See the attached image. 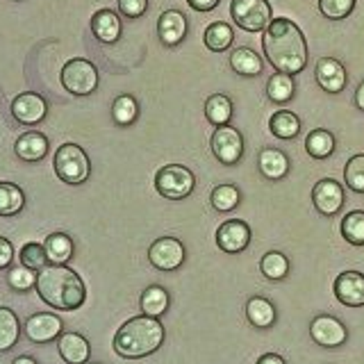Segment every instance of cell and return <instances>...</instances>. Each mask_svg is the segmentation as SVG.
<instances>
[{"instance_id":"obj_6","label":"cell","mask_w":364,"mask_h":364,"mask_svg":"<svg viewBox=\"0 0 364 364\" xmlns=\"http://www.w3.org/2000/svg\"><path fill=\"white\" fill-rule=\"evenodd\" d=\"M196 187V178L182 164H166L155 173V189L166 200H182Z\"/></svg>"},{"instance_id":"obj_44","label":"cell","mask_w":364,"mask_h":364,"mask_svg":"<svg viewBox=\"0 0 364 364\" xmlns=\"http://www.w3.org/2000/svg\"><path fill=\"white\" fill-rule=\"evenodd\" d=\"M257 364H287V362H284V358H280L278 353H264V355L257 360Z\"/></svg>"},{"instance_id":"obj_17","label":"cell","mask_w":364,"mask_h":364,"mask_svg":"<svg viewBox=\"0 0 364 364\" xmlns=\"http://www.w3.org/2000/svg\"><path fill=\"white\" fill-rule=\"evenodd\" d=\"M187 30H189L187 16L178 9L162 11V16H159V21H157V37L164 46H168V48H173V46L185 41Z\"/></svg>"},{"instance_id":"obj_38","label":"cell","mask_w":364,"mask_h":364,"mask_svg":"<svg viewBox=\"0 0 364 364\" xmlns=\"http://www.w3.org/2000/svg\"><path fill=\"white\" fill-rule=\"evenodd\" d=\"M18 259L23 267H28L32 271H41L48 267V253H46V246L43 244H37V242H30L21 248L18 253Z\"/></svg>"},{"instance_id":"obj_4","label":"cell","mask_w":364,"mask_h":364,"mask_svg":"<svg viewBox=\"0 0 364 364\" xmlns=\"http://www.w3.org/2000/svg\"><path fill=\"white\" fill-rule=\"evenodd\" d=\"M53 168L55 176L66 185H82V182L89 180L91 162L85 148H80L77 144H62L55 151Z\"/></svg>"},{"instance_id":"obj_39","label":"cell","mask_w":364,"mask_h":364,"mask_svg":"<svg viewBox=\"0 0 364 364\" xmlns=\"http://www.w3.org/2000/svg\"><path fill=\"white\" fill-rule=\"evenodd\" d=\"M344 182L350 191L364 193V155H353L344 166Z\"/></svg>"},{"instance_id":"obj_9","label":"cell","mask_w":364,"mask_h":364,"mask_svg":"<svg viewBox=\"0 0 364 364\" xmlns=\"http://www.w3.org/2000/svg\"><path fill=\"white\" fill-rule=\"evenodd\" d=\"M185 246L176 237H159L148 248V262L157 271H176L185 262Z\"/></svg>"},{"instance_id":"obj_11","label":"cell","mask_w":364,"mask_h":364,"mask_svg":"<svg viewBox=\"0 0 364 364\" xmlns=\"http://www.w3.org/2000/svg\"><path fill=\"white\" fill-rule=\"evenodd\" d=\"M310 337L323 348H337L348 339V330L339 318L330 314H321L310 323Z\"/></svg>"},{"instance_id":"obj_36","label":"cell","mask_w":364,"mask_h":364,"mask_svg":"<svg viewBox=\"0 0 364 364\" xmlns=\"http://www.w3.org/2000/svg\"><path fill=\"white\" fill-rule=\"evenodd\" d=\"M210 200L216 212H232L242 200V193L235 185H216L210 193Z\"/></svg>"},{"instance_id":"obj_42","label":"cell","mask_w":364,"mask_h":364,"mask_svg":"<svg viewBox=\"0 0 364 364\" xmlns=\"http://www.w3.org/2000/svg\"><path fill=\"white\" fill-rule=\"evenodd\" d=\"M11 262H14V246H11L9 239L0 237V271L9 269Z\"/></svg>"},{"instance_id":"obj_14","label":"cell","mask_w":364,"mask_h":364,"mask_svg":"<svg viewBox=\"0 0 364 364\" xmlns=\"http://www.w3.org/2000/svg\"><path fill=\"white\" fill-rule=\"evenodd\" d=\"M62 318L53 312H37L26 321V337L32 344H48V341L60 339L62 335Z\"/></svg>"},{"instance_id":"obj_1","label":"cell","mask_w":364,"mask_h":364,"mask_svg":"<svg viewBox=\"0 0 364 364\" xmlns=\"http://www.w3.org/2000/svg\"><path fill=\"white\" fill-rule=\"evenodd\" d=\"M262 48L278 73L296 75L307 66V43L291 18H273L262 37Z\"/></svg>"},{"instance_id":"obj_16","label":"cell","mask_w":364,"mask_h":364,"mask_svg":"<svg viewBox=\"0 0 364 364\" xmlns=\"http://www.w3.org/2000/svg\"><path fill=\"white\" fill-rule=\"evenodd\" d=\"M333 289H335V296L341 305L362 307L364 305V273H360V271L339 273Z\"/></svg>"},{"instance_id":"obj_18","label":"cell","mask_w":364,"mask_h":364,"mask_svg":"<svg viewBox=\"0 0 364 364\" xmlns=\"http://www.w3.org/2000/svg\"><path fill=\"white\" fill-rule=\"evenodd\" d=\"M48 136L39 130H28L23 132L16 144H14V153L23 162H41V159L48 155Z\"/></svg>"},{"instance_id":"obj_7","label":"cell","mask_w":364,"mask_h":364,"mask_svg":"<svg viewBox=\"0 0 364 364\" xmlns=\"http://www.w3.org/2000/svg\"><path fill=\"white\" fill-rule=\"evenodd\" d=\"M269 0H232L230 16L244 32H264L273 21Z\"/></svg>"},{"instance_id":"obj_12","label":"cell","mask_w":364,"mask_h":364,"mask_svg":"<svg viewBox=\"0 0 364 364\" xmlns=\"http://www.w3.org/2000/svg\"><path fill=\"white\" fill-rule=\"evenodd\" d=\"M312 203L318 214L335 216V214H339L341 208H344V189H341L337 180L323 178V180H318L312 189Z\"/></svg>"},{"instance_id":"obj_27","label":"cell","mask_w":364,"mask_h":364,"mask_svg":"<svg viewBox=\"0 0 364 364\" xmlns=\"http://www.w3.org/2000/svg\"><path fill=\"white\" fill-rule=\"evenodd\" d=\"M269 130L278 139H294L301 132V119L289 109H278L269 119Z\"/></svg>"},{"instance_id":"obj_43","label":"cell","mask_w":364,"mask_h":364,"mask_svg":"<svg viewBox=\"0 0 364 364\" xmlns=\"http://www.w3.org/2000/svg\"><path fill=\"white\" fill-rule=\"evenodd\" d=\"M187 5L196 11H212L216 5H219V0H187Z\"/></svg>"},{"instance_id":"obj_24","label":"cell","mask_w":364,"mask_h":364,"mask_svg":"<svg viewBox=\"0 0 364 364\" xmlns=\"http://www.w3.org/2000/svg\"><path fill=\"white\" fill-rule=\"evenodd\" d=\"M21 337V321L11 307L0 305V353H7L16 346Z\"/></svg>"},{"instance_id":"obj_3","label":"cell","mask_w":364,"mask_h":364,"mask_svg":"<svg viewBox=\"0 0 364 364\" xmlns=\"http://www.w3.org/2000/svg\"><path fill=\"white\" fill-rule=\"evenodd\" d=\"M164 326L159 318L148 316V314H139L128 318L114 335V353L119 358L125 360H139V358H148L153 355L155 350H159V346L164 344Z\"/></svg>"},{"instance_id":"obj_26","label":"cell","mask_w":364,"mask_h":364,"mask_svg":"<svg viewBox=\"0 0 364 364\" xmlns=\"http://www.w3.org/2000/svg\"><path fill=\"white\" fill-rule=\"evenodd\" d=\"M139 305H141V312L148 314V316H155L159 318L171 305V296L164 287H159V284H151V287H146L141 299H139Z\"/></svg>"},{"instance_id":"obj_25","label":"cell","mask_w":364,"mask_h":364,"mask_svg":"<svg viewBox=\"0 0 364 364\" xmlns=\"http://www.w3.org/2000/svg\"><path fill=\"white\" fill-rule=\"evenodd\" d=\"M46 253H48V262L50 264H66L68 259L73 257V239L68 237L66 232H53L46 237Z\"/></svg>"},{"instance_id":"obj_31","label":"cell","mask_w":364,"mask_h":364,"mask_svg":"<svg viewBox=\"0 0 364 364\" xmlns=\"http://www.w3.org/2000/svg\"><path fill=\"white\" fill-rule=\"evenodd\" d=\"M26 208V193L14 182H0V216H16Z\"/></svg>"},{"instance_id":"obj_47","label":"cell","mask_w":364,"mask_h":364,"mask_svg":"<svg viewBox=\"0 0 364 364\" xmlns=\"http://www.w3.org/2000/svg\"><path fill=\"white\" fill-rule=\"evenodd\" d=\"M94 364H98V362H94Z\"/></svg>"},{"instance_id":"obj_34","label":"cell","mask_w":364,"mask_h":364,"mask_svg":"<svg viewBox=\"0 0 364 364\" xmlns=\"http://www.w3.org/2000/svg\"><path fill=\"white\" fill-rule=\"evenodd\" d=\"M267 96L271 102L284 105L294 98V77L287 73H273L267 82Z\"/></svg>"},{"instance_id":"obj_10","label":"cell","mask_w":364,"mask_h":364,"mask_svg":"<svg viewBox=\"0 0 364 364\" xmlns=\"http://www.w3.org/2000/svg\"><path fill=\"white\" fill-rule=\"evenodd\" d=\"M46 114H48V102L43 96L34 94V91H26L18 94L11 100V117H14L21 125H39Z\"/></svg>"},{"instance_id":"obj_33","label":"cell","mask_w":364,"mask_h":364,"mask_svg":"<svg viewBox=\"0 0 364 364\" xmlns=\"http://www.w3.org/2000/svg\"><path fill=\"white\" fill-rule=\"evenodd\" d=\"M259 271L267 280H284L289 273V259L280 250H269L259 259Z\"/></svg>"},{"instance_id":"obj_45","label":"cell","mask_w":364,"mask_h":364,"mask_svg":"<svg viewBox=\"0 0 364 364\" xmlns=\"http://www.w3.org/2000/svg\"><path fill=\"white\" fill-rule=\"evenodd\" d=\"M355 105H358V109L364 112V80H362L360 87H358V91H355Z\"/></svg>"},{"instance_id":"obj_41","label":"cell","mask_w":364,"mask_h":364,"mask_svg":"<svg viewBox=\"0 0 364 364\" xmlns=\"http://www.w3.org/2000/svg\"><path fill=\"white\" fill-rule=\"evenodd\" d=\"M117 3H119V11L125 18H139L148 9V0H117Z\"/></svg>"},{"instance_id":"obj_15","label":"cell","mask_w":364,"mask_h":364,"mask_svg":"<svg viewBox=\"0 0 364 364\" xmlns=\"http://www.w3.org/2000/svg\"><path fill=\"white\" fill-rule=\"evenodd\" d=\"M314 75H316V82L323 91L328 94H341L348 82V75H346V68L339 60L335 57H321V60L316 62V68H314Z\"/></svg>"},{"instance_id":"obj_19","label":"cell","mask_w":364,"mask_h":364,"mask_svg":"<svg viewBox=\"0 0 364 364\" xmlns=\"http://www.w3.org/2000/svg\"><path fill=\"white\" fill-rule=\"evenodd\" d=\"M57 350L66 364H89L91 358L89 341L80 333H62L57 339Z\"/></svg>"},{"instance_id":"obj_5","label":"cell","mask_w":364,"mask_h":364,"mask_svg":"<svg viewBox=\"0 0 364 364\" xmlns=\"http://www.w3.org/2000/svg\"><path fill=\"white\" fill-rule=\"evenodd\" d=\"M62 87L73 96H89L98 89V68L85 57H73L62 66Z\"/></svg>"},{"instance_id":"obj_29","label":"cell","mask_w":364,"mask_h":364,"mask_svg":"<svg viewBox=\"0 0 364 364\" xmlns=\"http://www.w3.org/2000/svg\"><path fill=\"white\" fill-rule=\"evenodd\" d=\"M203 41L212 53H223V50L230 48V43L235 41V32L225 21H216V23H212V26H208V30H205Z\"/></svg>"},{"instance_id":"obj_13","label":"cell","mask_w":364,"mask_h":364,"mask_svg":"<svg viewBox=\"0 0 364 364\" xmlns=\"http://www.w3.org/2000/svg\"><path fill=\"white\" fill-rule=\"evenodd\" d=\"M250 228L246 221H239V219H230L219 225V230H216V246H219L223 253H242V250L248 248L250 244Z\"/></svg>"},{"instance_id":"obj_37","label":"cell","mask_w":364,"mask_h":364,"mask_svg":"<svg viewBox=\"0 0 364 364\" xmlns=\"http://www.w3.org/2000/svg\"><path fill=\"white\" fill-rule=\"evenodd\" d=\"M7 284L18 294H26L30 289L37 287V271H32L28 267H9L7 271Z\"/></svg>"},{"instance_id":"obj_21","label":"cell","mask_w":364,"mask_h":364,"mask_svg":"<svg viewBox=\"0 0 364 364\" xmlns=\"http://www.w3.org/2000/svg\"><path fill=\"white\" fill-rule=\"evenodd\" d=\"M257 168L267 180L278 182L289 173V157L278 148H262L257 157Z\"/></svg>"},{"instance_id":"obj_8","label":"cell","mask_w":364,"mask_h":364,"mask_svg":"<svg viewBox=\"0 0 364 364\" xmlns=\"http://www.w3.org/2000/svg\"><path fill=\"white\" fill-rule=\"evenodd\" d=\"M212 153L225 166H235L244 155V136L232 125H219L212 132Z\"/></svg>"},{"instance_id":"obj_2","label":"cell","mask_w":364,"mask_h":364,"mask_svg":"<svg viewBox=\"0 0 364 364\" xmlns=\"http://www.w3.org/2000/svg\"><path fill=\"white\" fill-rule=\"evenodd\" d=\"M37 294L53 310L73 312L87 301V287L80 273L66 264H48L37 273Z\"/></svg>"},{"instance_id":"obj_32","label":"cell","mask_w":364,"mask_h":364,"mask_svg":"<svg viewBox=\"0 0 364 364\" xmlns=\"http://www.w3.org/2000/svg\"><path fill=\"white\" fill-rule=\"evenodd\" d=\"M136 117H139V102H136L134 96L121 94V96L114 98V102H112L114 123L121 125V128H128V125H132L136 121Z\"/></svg>"},{"instance_id":"obj_28","label":"cell","mask_w":364,"mask_h":364,"mask_svg":"<svg viewBox=\"0 0 364 364\" xmlns=\"http://www.w3.org/2000/svg\"><path fill=\"white\" fill-rule=\"evenodd\" d=\"M232 100L228 98L225 94H212L208 100H205V117H208V121L212 125H228L232 119Z\"/></svg>"},{"instance_id":"obj_35","label":"cell","mask_w":364,"mask_h":364,"mask_svg":"<svg viewBox=\"0 0 364 364\" xmlns=\"http://www.w3.org/2000/svg\"><path fill=\"white\" fill-rule=\"evenodd\" d=\"M341 237L346 239L353 246H364V212L362 210H353L348 212L344 219H341Z\"/></svg>"},{"instance_id":"obj_20","label":"cell","mask_w":364,"mask_h":364,"mask_svg":"<svg viewBox=\"0 0 364 364\" xmlns=\"http://www.w3.org/2000/svg\"><path fill=\"white\" fill-rule=\"evenodd\" d=\"M121 18L117 11L112 9H98L94 16H91V32L100 43H117L121 37Z\"/></svg>"},{"instance_id":"obj_23","label":"cell","mask_w":364,"mask_h":364,"mask_svg":"<svg viewBox=\"0 0 364 364\" xmlns=\"http://www.w3.org/2000/svg\"><path fill=\"white\" fill-rule=\"evenodd\" d=\"M230 68L235 73L244 75V77H255L262 73V68H264V62H262V57L242 46V48H235L230 53Z\"/></svg>"},{"instance_id":"obj_22","label":"cell","mask_w":364,"mask_h":364,"mask_svg":"<svg viewBox=\"0 0 364 364\" xmlns=\"http://www.w3.org/2000/svg\"><path fill=\"white\" fill-rule=\"evenodd\" d=\"M276 307L271 301H267L264 296H250L246 303V318L250 326H255L259 330H267L276 323Z\"/></svg>"},{"instance_id":"obj_46","label":"cell","mask_w":364,"mask_h":364,"mask_svg":"<svg viewBox=\"0 0 364 364\" xmlns=\"http://www.w3.org/2000/svg\"><path fill=\"white\" fill-rule=\"evenodd\" d=\"M11 364H37V360H34V358H30V355H18L14 362H11Z\"/></svg>"},{"instance_id":"obj_40","label":"cell","mask_w":364,"mask_h":364,"mask_svg":"<svg viewBox=\"0 0 364 364\" xmlns=\"http://www.w3.org/2000/svg\"><path fill=\"white\" fill-rule=\"evenodd\" d=\"M355 9V0H318V11L330 21L346 18Z\"/></svg>"},{"instance_id":"obj_30","label":"cell","mask_w":364,"mask_h":364,"mask_svg":"<svg viewBox=\"0 0 364 364\" xmlns=\"http://www.w3.org/2000/svg\"><path fill=\"white\" fill-rule=\"evenodd\" d=\"M305 151L314 159H326L335 153V136L333 132L316 128L305 136Z\"/></svg>"}]
</instances>
